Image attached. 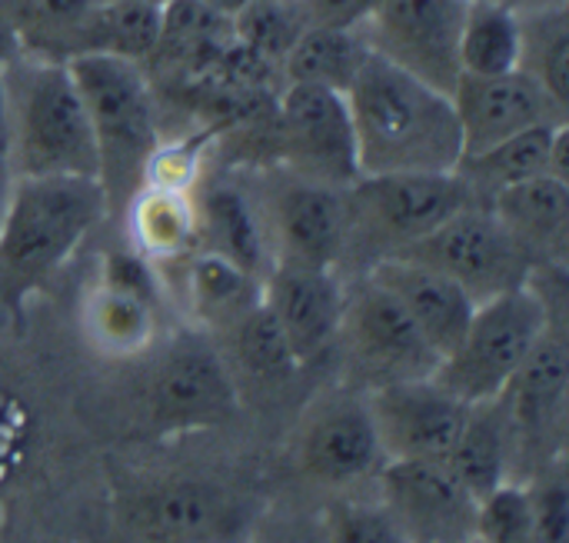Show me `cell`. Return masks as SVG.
I'll return each mask as SVG.
<instances>
[{
  "label": "cell",
  "mask_w": 569,
  "mask_h": 543,
  "mask_svg": "<svg viewBox=\"0 0 569 543\" xmlns=\"http://www.w3.org/2000/svg\"><path fill=\"white\" fill-rule=\"evenodd\" d=\"M343 97L353 120L360 177L457 170L463 137L447 93L370 53Z\"/></svg>",
  "instance_id": "obj_1"
},
{
  "label": "cell",
  "mask_w": 569,
  "mask_h": 543,
  "mask_svg": "<svg viewBox=\"0 0 569 543\" xmlns=\"http://www.w3.org/2000/svg\"><path fill=\"white\" fill-rule=\"evenodd\" d=\"M93 177H17L0 214V304L20 310L103 220Z\"/></svg>",
  "instance_id": "obj_2"
},
{
  "label": "cell",
  "mask_w": 569,
  "mask_h": 543,
  "mask_svg": "<svg viewBox=\"0 0 569 543\" xmlns=\"http://www.w3.org/2000/svg\"><path fill=\"white\" fill-rule=\"evenodd\" d=\"M17 177H93L97 144L67 60L17 50L0 63Z\"/></svg>",
  "instance_id": "obj_3"
},
{
  "label": "cell",
  "mask_w": 569,
  "mask_h": 543,
  "mask_svg": "<svg viewBox=\"0 0 569 543\" xmlns=\"http://www.w3.org/2000/svg\"><path fill=\"white\" fill-rule=\"evenodd\" d=\"M67 67L90 117L97 180L107 207H127V200L143 187L147 160L160 144L150 73L143 63L110 53H77Z\"/></svg>",
  "instance_id": "obj_4"
},
{
  "label": "cell",
  "mask_w": 569,
  "mask_h": 543,
  "mask_svg": "<svg viewBox=\"0 0 569 543\" xmlns=\"http://www.w3.org/2000/svg\"><path fill=\"white\" fill-rule=\"evenodd\" d=\"M550 324L553 307L533 287V280L497 294L473 307L460 344L440 361L433 381L463 404L497 401Z\"/></svg>",
  "instance_id": "obj_5"
},
{
  "label": "cell",
  "mask_w": 569,
  "mask_h": 543,
  "mask_svg": "<svg viewBox=\"0 0 569 543\" xmlns=\"http://www.w3.org/2000/svg\"><path fill=\"white\" fill-rule=\"evenodd\" d=\"M473 204L480 200L457 170L360 177L347 187L350 247H373V260L400 254Z\"/></svg>",
  "instance_id": "obj_6"
},
{
  "label": "cell",
  "mask_w": 569,
  "mask_h": 543,
  "mask_svg": "<svg viewBox=\"0 0 569 543\" xmlns=\"http://www.w3.org/2000/svg\"><path fill=\"white\" fill-rule=\"evenodd\" d=\"M333 344H340L347 371L363 394L400 381L433 377L440 367V354L427 344L407 310L367 274L357 287H347Z\"/></svg>",
  "instance_id": "obj_7"
},
{
  "label": "cell",
  "mask_w": 569,
  "mask_h": 543,
  "mask_svg": "<svg viewBox=\"0 0 569 543\" xmlns=\"http://www.w3.org/2000/svg\"><path fill=\"white\" fill-rule=\"evenodd\" d=\"M273 144L290 177L347 190L360 180L347 97L313 83H283L273 103Z\"/></svg>",
  "instance_id": "obj_8"
},
{
  "label": "cell",
  "mask_w": 569,
  "mask_h": 543,
  "mask_svg": "<svg viewBox=\"0 0 569 543\" xmlns=\"http://www.w3.org/2000/svg\"><path fill=\"white\" fill-rule=\"evenodd\" d=\"M400 254L440 270L477 304L530 284L540 270L533 257L517 244V237L483 204L453 214L447 224L403 247Z\"/></svg>",
  "instance_id": "obj_9"
},
{
  "label": "cell",
  "mask_w": 569,
  "mask_h": 543,
  "mask_svg": "<svg viewBox=\"0 0 569 543\" xmlns=\"http://www.w3.org/2000/svg\"><path fill=\"white\" fill-rule=\"evenodd\" d=\"M463 17L467 0H380L363 33L377 57L450 97L460 80Z\"/></svg>",
  "instance_id": "obj_10"
},
{
  "label": "cell",
  "mask_w": 569,
  "mask_h": 543,
  "mask_svg": "<svg viewBox=\"0 0 569 543\" xmlns=\"http://www.w3.org/2000/svg\"><path fill=\"white\" fill-rule=\"evenodd\" d=\"M120 527L140 543H240L247 504L203 481H167L120 501Z\"/></svg>",
  "instance_id": "obj_11"
},
{
  "label": "cell",
  "mask_w": 569,
  "mask_h": 543,
  "mask_svg": "<svg viewBox=\"0 0 569 543\" xmlns=\"http://www.w3.org/2000/svg\"><path fill=\"white\" fill-rule=\"evenodd\" d=\"M569 354L557 324L537 340L510 387L500 394L513 427V471L523 461H537L533 474L563 457L567 427Z\"/></svg>",
  "instance_id": "obj_12"
},
{
  "label": "cell",
  "mask_w": 569,
  "mask_h": 543,
  "mask_svg": "<svg viewBox=\"0 0 569 543\" xmlns=\"http://www.w3.org/2000/svg\"><path fill=\"white\" fill-rule=\"evenodd\" d=\"M147 407L160 431H200L237 411V391L217 347L203 334L177 337L147 384Z\"/></svg>",
  "instance_id": "obj_13"
},
{
  "label": "cell",
  "mask_w": 569,
  "mask_h": 543,
  "mask_svg": "<svg viewBox=\"0 0 569 543\" xmlns=\"http://www.w3.org/2000/svg\"><path fill=\"white\" fill-rule=\"evenodd\" d=\"M380 504L410 543H463L477 534L480 501L443 461H387Z\"/></svg>",
  "instance_id": "obj_14"
},
{
  "label": "cell",
  "mask_w": 569,
  "mask_h": 543,
  "mask_svg": "<svg viewBox=\"0 0 569 543\" xmlns=\"http://www.w3.org/2000/svg\"><path fill=\"white\" fill-rule=\"evenodd\" d=\"M363 401L383 461H443L470 411L433 377L373 387Z\"/></svg>",
  "instance_id": "obj_15"
},
{
  "label": "cell",
  "mask_w": 569,
  "mask_h": 543,
  "mask_svg": "<svg viewBox=\"0 0 569 543\" xmlns=\"http://www.w3.org/2000/svg\"><path fill=\"white\" fill-rule=\"evenodd\" d=\"M450 100H453V113L460 124V137H463V157L490 150L517 134L569 120V110H563L523 70H510L497 77L460 73Z\"/></svg>",
  "instance_id": "obj_16"
},
{
  "label": "cell",
  "mask_w": 569,
  "mask_h": 543,
  "mask_svg": "<svg viewBox=\"0 0 569 543\" xmlns=\"http://www.w3.org/2000/svg\"><path fill=\"white\" fill-rule=\"evenodd\" d=\"M267 237L273 264L297 267H337L350 250V210L347 190L320 187L290 177L270 200Z\"/></svg>",
  "instance_id": "obj_17"
},
{
  "label": "cell",
  "mask_w": 569,
  "mask_h": 543,
  "mask_svg": "<svg viewBox=\"0 0 569 543\" xmlns=\"http://www.w3.org/2000/svg\"><path fill=\"white\" fill-rule=\"evenodd\" d=\"M260 297L277 317L300 367L333 347L347 304V284L337 267L273 264Z\"/></svg>",
  "instance_id": "obj_18"
},
{
  "label": "cell",
  "mask_w": 569,
  "mask_h": 543,
  "mask_svg": "<svg viewBox=\"0 0 569 543\" xmlns=\"http://www.w3.org/2000/svg\"><path fill=\"white\" fill-rule=\"evenodd\" d=\"M383 451L360 397H337L323 404L300 437V467L307 477L327 487H350L370 474H380Z\"/></svg>",
  "instance_id": "obj_19"
},
{
  "label": "cell",
  "mask_w": 569,
  "mask_h": 543,
  "mask_svg": "<svg viewBox=\"0 0 569 543\" xmlns=\"http://www.w3.org/2000/svg\"><path fill=\"white\" fill-rule=\"evenodd\" d=\"M367 277L377 280L407 310V317L417 324L427 344L440 354V361L460 344L477 307V300L460 284H453L440 270L403 254L373 260L367 267Z\"/></svg>",
  "instance_id": "obj_20"
},
{
  "label": "cell",
  "mask_w": 569,
  "mask_h": 543,
  "mask_svg": "<svg viewBox=\"0 0 569 543\" xmlns=\"http://www.w3.org/2000/svg\"><path fill=\"white\" fill-rule=\"evenodd\" d=\"M487 207L533 257L537 267H563L569 244V180L540 174L497 190Z\"/></svg>",
  "instance_id": "obj_21"
},
{
  "label": "cell",
  "mask_w": 569,
  "mask_h": 543,
  "mask_svg": "<svg viewBox=\"0 0 569 543\" xmlns=\"http://www.w3.org/2000/svg\"><path fill=\"white\" fill-rule=\"evenodd\" d=\"M197 204V247L223 254L253 277H267L273 267L267 220L237 184H207L193 197Z\"/></svg>",
  "instance_id": "obj_22"
},
{
  "label": "cell",
  "mask_w": 569,
  "mask_h": 543,
  "mask_svg": "<svg viewBox=\"0 0 569 543\" xmlns=\"http://www.w3.org/2000/svg\"><path fill=\"white\" fill-rule=\"evenodd\" d=\"M443 464L477 501L513 481V427L503 397L470 404L467 421Z\"/></svg>",
  "instance_id": "obj_23"
},
{
  "label": "cell",
  "mask_w": 569,
  "mask_h": 543,
  "mask_svg": "<svg viewBox=\"0 0 569 543\" xmlns=\"http://www.w3.org/2000/svg\"><path fill=\"white\" fill-rule=\"evenodd\" d=\"M83 337L107 357H137L157 337V297L97 280L80 307Z\"/></svg>",
  "instance_id": "obj_24"
},
{
  "label": "cell",
  "mask_w": 569,
  "mask_h": 543,
  "mask_svg": "<svg viewBox=\"0 0 569 543\" xmlns=\"http://www.w3.org/2000/svg\"><path fill=\"white\" fill-rule=\"evenodd\" d=\"M180 290L187 300V310L197 324L203 327H230L247 307L260 300L263 280L243 270L240 264L227 260L223 254L193 247L190 254L180 257Z\"/></svg>",
  "instance_id": "obj_25"
},
{
  "label": "cell",
  "mask_w": 569,
  "mask_h": 543,
  "mask_svg": "<svg viewBox=\"0 0 569 543\" xmlns=\"http://www.w3.org/2000/svg\"><path fill=\"white\" fill-rule=\"evenodd\" d=\"M123 210L133 250L147 264H173L197 247L193 194L140 187Z\"/></svg>",
  "instance_id": "obj_26"
},
{
  "label": "cell",
  "mask_w": 569,
  "mask_h": 543,
  "mask_svg": "<svg viewBox=\"0 0 569 543\" xmlns=\"http://www.w3.org/2000/svg\"><path fill=\"white\" fill-rule=\"evenodd\" d=\"M363 27H307L280 63L283 83H313L347 93L370 57Z\"/></svg>",
  "instance_id": "obj_27"
},
{
  "label": "cell",
  "mask_w": 569,
  "mask_h": 543,
  "mask_svg": "<svg viewBox=\"0 0 569 543\" xmlns=\"http://www.w3.org/2000/svg\"><path fill=\"white\" fill-rule=\"evenodd\" d=\"M560 127L563 124L537 127V130L517 134V137H510L490 150L467 154V157H460L457 174L473 190V197L487 207V200L497 190L513 187V184L530 180V177H540V174H550V154H553V140H557Z\"/></svg>",
  "instance_id": "obj_28"
},
{
  "label": "cell",
  "mask_w": 569,
  "mask_h": 543,
  "mask_svg": "<svg viewBox=\"0 0 569 543\" xmlns=\"http://www.w3.org/2000/svg\"><path fill=\"white\" fill-rule=\"evenodd\" d=\"M160 10L163 7L133 3V0H97L77 30L70 57L110 53L133 63H147L160 40Z\"/></svg>",
  "instance_id": "obj_29"
},
{
  "label": "cell",
  "mask_w": 569,
  "mask_h": 543,
  "mask_svg": "<svg viewBox=\"0 0 569 543\" xmlns=\"http://www.w3.org/2000/svg\"><path fill=\"white\" fill-rule=\"evenodd\" d=\"M523 20L493 3L467 0L463 33H460V73L467 77H497L520 70Z\"/></svg>",
  "instance_id": "obj_30"
},
{
  "label": "cell",
  "mask_w": 569,
  "mask_h": 543,
  "mask_svg": "<svg viewBox=\"0 0 569 543\" xmlns=\"http://www.w3.org/2000/svg\"><path fill=\"white\" fill-rule=\"evenodd\" d=\"M520 70L533 77L563 110H569V17L567 7L520 17Z\"/></svg>",
  "instance_id": "obj_31"
},
{
  "label": "cell",
  "mask_w": 569,
  "mask_h": 543,
  "mask_svg": "<svg viewBox=\"0 0 569 543\" xmlns=\"http://www.w3.org/2000/svg\"><path fill=\"white\" fill-rule=\"evenodd\" d=\"M230 337L240 367L257 381H287L300 367L263 297L230 324Z\"/></svg>",
  "instance_id": "obj_32"
},
{
  "label": "cell",
  "mask_w": 569,
  "mask_h": 543,
  "mask_svg": "<svg viewBox=\"0 0 569 543\" xmlns=\"http://www.w3.org/2000/svg\"><path fill=\"white\" fill-rule=\"evenodd\" d=\"M307 27L303 0H250L233 17V40L280 67Z\"/></svg>",
  "instance_id": "obj_33"
},
{
  "label": "cell",
  "mask_w": 569,
  "mask_h": 543,
  "mask_svg": "<svg viewBox=\"0 0 569 543\" xmlns=\"http://www.w3.org/2000/svg\"><path fill=\"white\" fill-rule=\"evenodd\" d=\"M473 537L480 543H543L523 481H507L480 501Z\"/></svg>",
  "instance_id": "obj_34"
},
{
  "label": "cell",
  "mask_w": 569,
  "mask_h": 543,
  "mask_svg": "<svg viewBox=\"0 0 569 543\" xmlns=\"http://www.w3.org/2000/svg\"><path fill=\"white\" fill-rule=\"evenodd\" d=\"M213 144L210 130H193L187 137L160 140L157 150L147 160L143 170V187H160V190H177V194H193L203 177V160L207 147Z\"/></svg>",
  "instance_id": "obj_35"
},
{
  "label": "cell",
  "mask_w": 569,
  "mask_h": 543,
  "mask_svg": "<svg viewBox=\"0 0 569 543\" xmlns=\"http://www.w3.org/2000/svg\"><path fill=\"white\" fill-rule=\"evenodd\" d=\"M327 527L330 543H410L380 501H343L330 511Z\"/></svg>",
  "instance_id": "obj_36"
},
{
  "label": "cell",
  "mask_w": 569,
  "mask_h": 543,
  "mask_svg": "<svg viewBox=\"0 0 569 543\" xmlns=\"http://www.w3.org/2000/svg\"><path fill=\"white\" fill-rule=\"evenodd\" d=\"M523 484L530 491V504H533L543 543H569V491L567 474H563V457L553 461L550 467L537 471Z\"/></svg>",
  "instance_id": "obj_37"
},
{
  "label": "cell",
  "mask_w": 569,
  "mask_h": 543,
  "mask_svg": "<svg viewBox=\"0 0 569 543\" xmlns=\"http://www.w3.org/2000/svg\"><path fill=\"white\" fill-rule=\"evenodd\" d=\"M380 0H303L313 27H363Z\"/></svg>",
  "instance_id": "obj_38"
},
{
  "label": "cell",
  "mask_w": 569,
  "mask_h": 543,
  "mask_svg": "<svg viewBox=\"0 0 569 543\" xmlns=\"http://www.w3.org/2000/svg\"><path fill=\"white\" fill-rule=\"evenodd\" d=\"M17 170H13V144H10V120H7V100H3V83H0V214L7 207V197L13 190Z\"/></svg>",
  "instance_id": "obj_39"
},
{
  "label": "cell",
  "mask_w": 569,
  "mask_h": 543,
  "mask_svg": "<svg viewBox=\"0 0 569 543\" xmlns=\"http://www.w3.org/2000/svg\"><path fill=\"white\" fill-rule=\"evenodd\" d=\"M507 10H513L517 17H530V13H543V10H553V7H567V0H493Z\"/></svg>",
  "instance_id": "obj_40"
},
{
  "label": "cell",
  "mask_w": 569,
  "mask_h": 543,
  "mask_svg": "<svg viewBox=\"0 0 569 543\" xmlns=\"http://www.w3.org/2000/svg\"><path fill=\"white\" fill-rule=\"evenodd\" d=\"M200 3H203V7H210L213 13H220V17H230V20H233V17H237L250 0H200Z\"/></svg>",
  "instance_id": "obj_41"
},
{
  "label": "cell",
  "mask_w": 569,
  "mask_h": 543,
  "mask_svg": "<svg viewBox=\"0 0 569 543\" xmlns=\"http://www.w3.org/2000/svg\"><path fill=\"white\" fill-rule=\"evenodd\" d=\"M133 3H150V7H167L170 0H133Z\"/></svg>",
  "instance_id": "obj_42"
},
{
  "label": "cell",
  "mask_w": 569,
  "mask_h": 543,
  "mask_svg": "<svg viewBox=\"0 0 569 543\" xmlns=\"http://www.w3.org/2000/svg\"><path fill=\"white\" fill-rule=\"evenodd\" d=\"M463 543H480V541H477V537H470V541H463Z\"/></svg>",
  "instance_id": "obj_43"
},
{
  "label": "cell",
  "mask_w": 569,
  "mask_h": 543,
  "mask_svg": "<svg viewBox=\"0 0 569 543\" xmlns=\"http://www.w3.org/2000/svg\"><path fill=\"white\" fill-rule=\"evenodd\" d=\"M43 543H60V541H43Z\"/></svg>",
  "instance_id": "obj_44"
}]
</instances>
